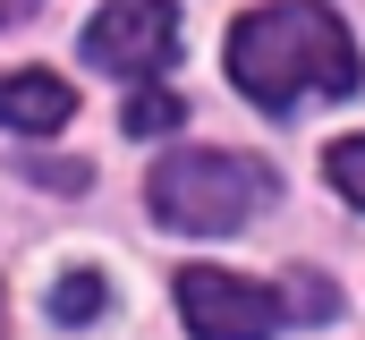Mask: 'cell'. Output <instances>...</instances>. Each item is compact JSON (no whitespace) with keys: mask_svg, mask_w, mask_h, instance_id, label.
<instances>
[{"mask_svg":"<svg viewBox=\"0 0 365 340\" xmlns=\"http://www.w3.org/2000/svg\"><path fill=\"white\" fill-rule=\"evenodd\" d=\"M365 60L323 0H264L230 26V85L264 111H297L306 94H357Z\"/></svg>","mask_w":365,"mask_h":340,"instance_id":"cell-1","label":"cell"},{"mask_svg":"<svg viewBox=\"0 0 365 340\" xmlns=\"http://www.w3.org/2000/svg\"><path fill=\"white\" fill-rule=\"evenodd\" d=\"M145 204H153V221H170V230L221 239V230H247V221L272 204V170L255 162V154L187 145V154H162V162H153Z\"/></svg>","mask_w":365,"mask_h":340,"instance_id":"cell-2","label":"cell"},{"mask_svg":"<svg viewBox=\"0 0 365 340\" xmlns=\"http://www.w3.org/2000/svg\"><path fill=\"white\" fill-rule=\"evenodd\" d=\"M86 60L110 77H162L179 60V9L170 0H102L86 26Z\"/></svg>","mask_w":365,"mask_h":340,"instance_id":"cell-3","label":"cell"},{"mask_svg":"<svg viewBox=\"0 0 365 340\" xmlns=\"http://www.w3.org/2000/svg\"><path fill=\"white\" fill-rule=\"evenodd\" d=\"M179 315L195 340H272L280 332V298L238 281V272H212V264H187L179 272Z\"/></svg>","mask_w":365,"mask_h":340,"instance_id":"cell-4","label":"cell"},{"mask_svg":"<svg viewBox=\"0 0 365 340\" xmlns=\"http://www.w3.org/2000/svg\"><path fill=\"white\" fill-rule=\"evenodd\" d=\"M77 119V85L51 77V69H0V128L17 136H51Z\"/></svg>","mask_w":365,"mask_h":340,"instance_id":"cell-5","label":"cell"},{"mask_svg":"<svg viewBox=\"0 0 365 340\" xmlns=\"http://www.w3.org/2000/svg\"><path fill=\"white\" fill-rule=\"evenodd\" d=\"M102 306H110V281H102V272H68V281L51 289V324H68V332H86Z\"/></svg>","mask_w":365,"mask_h":340,"instance_id":"cell-6","label":"cell"},{"mask_svg":"<svg viewBox=\"0 0 365 340\" xmlns=\"http://www.w3.org/2000/svg\"><path fill=\"white\" fill-rule=\"evenodd\" d=\"M179 119H187V102H179V94H162V85L128 94V111H119V128H128V136H170Z\"/></svg>","mask_w":365,"mask_h":340,"instance_id":"cell-7","label":"cell"},{"mask_svg":"<svg viewBox=\"0 0 365 340\" xmlns=\"http://www.w3.org/2000/svg\"><path fill=\"white\" fill-rule=\"evenodd\" d=\"M323 170H331V187H340V196L365 213V136H340V145L323 154Z\"/></svg>","mask_w":365,"mask_h":340,"instance_id":"cell-8","label":"cell"},{"mask_svg":"<svg viewBox=\"0 0 365 340\" xmlns=\"http://www.w3.org/2000/svg\"><path fill=\"white\" fill-rule=\"evenodd\" d=\"M289 298H297V315H331V306H340V289H323L314 272H297V289H289Z\"/></svg>","mask_w":365,"mask_h":340,"instance_id":"cell-9","label":"cell"},{"mask_svg":"<svg viewBox=\"0 0 365 340\" xmlns=\"http://www.w3.org/2000/svg\"><path fill=\"white\" fill-rule=\"evenodd\" d=\"M43 0H0V26H17V17H34Z\"/></svg>","mask_w":365,"mask_h":340,"instance_id":"cell-10","label":"cell"},{"mask_svg":"<svg viewBox=\"0 0 365 340\" xmlns=\"http://www.w3.org/2000/svg\"><path fill=\"white\" fill-rule=\"evenodd\" d=\"M0 324H9V298H0Z\"/></svg>","mask_w":365,"mask_h":340,"instance_id":"cell-11","label":"cell"}]
</instances>
